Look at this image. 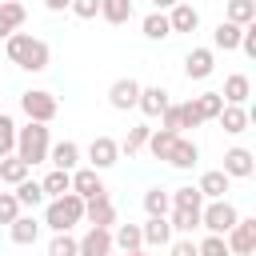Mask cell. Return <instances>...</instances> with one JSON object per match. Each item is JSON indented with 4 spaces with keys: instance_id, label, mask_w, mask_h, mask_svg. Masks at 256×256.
<instances>
[{
    "instance_id": "cell-1",
    "label": "cell",
    "mask_w": 256,
    "mask_h": 256,
    "mask_svg": "<svg viewBox=\"0 0 256 256\" xmlns=\"http://www.w3.org/2000/svg\"><path fill=\"white\" fill-rule=\"evenodd\" d=\"M4 52H8V60H12L16 68H24V72H44L48 60H52L48 44H44L40 36H32V32H12V36L4 40Z\"/></svg>"
},
{
    "instance_id": "cell-2",
    "label": "cell",
    "mask_w": 256,
    "mask_h": 256,
    "mask_svg": "<svg viewBox=\"0 0 256 256\" xmlns=\"http://www.w3.org/2000/svg\"><path fill=\"white\" fill-rule=\"evenodd\" d=\"M80 220H84V196L64 192V196L44 200V220H40L44 228H52V232H72Z\"/></svg>"
},
{
    "instance_id": "cell-3",
    "label": "cell",
    "mask_w": 256,
    "mask_h": 256,
    "mask_svg": "<svg viewBox=\"0 0 256 256\" xmlns=\"http://www.w3.org/2000/svg\"><path fill=\"white\" fill-rule=\"evenodd\" d=\"M48 148H52V132H48V124L28 120L24 128H16V156H20L28 168L44 164V160H48Z\"/></svg>"
},
{
    "instance_id": "cell-4",
    "label": "cell",
    "mask_w": 256,
    "mask_h": 256,
    "mask_svg": "<svg viewBox=\"0 0 256 256\" xmlns=\"http://www.w3.org/2000/svg\"><path fill=\"white\" fill-rule=\"evenodd\" d=\"M20 112L28 120H36V124H52L56 112H60V100L52 92H44V88H28V92H20Z\"/></svg>"
},
{
    "instance_id": "cell-5",
    "label": "cell",
    "mask_w": 256,
    "mask_h": 256,
    "mask_svg": "<svg viewBox=\"0 0 256 256\" xmlns=\"http://www.w3.org/2000/svg\"><path fill=\"white\" fill-rule=\"evenodd\" d=\"M240 220V212H236V204L228 200V196H220V200H208L204 208H200V228L204 232H216V236H224L232 224Z\"/></svg>"
},
{
    "instance_id": "cell-6",
    "label": "cell",
    "mask_w": 256,
    "mask_h": 256,
    "mask_svg": "<svg viewBox=\"0 0 256 256\" xmlns=\"http://www.w3.org/2000/svg\"><path fill=\"white\" fill-rule=\"evenodd\" d=\"M224 244L232 256H256V220L252 216H240L228 232H224Z\"/></svg>"
},
{
    "instance_id": "cell-7",
    "label": "cell",
    "mask_w": 256,
    "mask_h": 256,
    "mask_svg": "<svg viewBox=\"0 0 256 256\" xmlns=\"http://www.w3.org/2000/svg\"><path fill=\"white\" fill-rule=\"evenodd\" d=\"M116 160H120V144H116L112 136H96V140L88 144V168L104 172V168H112Z\"/></svg>"
},
{
    "instance_id": "cell-8",
    "label": "cell",
    "mask_w": 256,
    "mask_h": 256,
    "mask_svg": "<svg viewBox=\"0 0 256 256\" xmlns=\"http://www.w3.org/2000/svg\"><path fill=\"white\" fill-rule=\"evenodd\" d=\"M84 220H88V228H112L116 224V204L108 200V192L84 200Z\"/></svg>"
},
{
    "instance_id": "cell-9",
    "label": "cell",
    "mask_w": 256,
    "mask_h": 256,
    "mask_svg": "<svg viewBox=\"0 0 256 256\" xmlns=\"http://www.w3.org/2000/svg\"><path fill=\"white\" fill-rule=\"evenodd\" d=\"M40 228H44V224H40L32 212H20V216L8 224V240H12V244H20V248H32V244L40 240Z\"/></svg>"
},
{
    "instance_id": "cell-10",
    "label": "cell",
    "mask_w": 256,
    "mask_h": 256,
    "mask_svg": "<svg viewBox=\"0 0 256 256\" xmlns=\"http://www.w3.org/2000/svg\"><path fill=\"white\" fill-rule=\"evenodd\" d=\"M212 72H216V52L212 48H192L184 56V76L188 80H208Z\"/></svg>"
},
{
    "instance_id": "cell-11",
    "label": "cell",
    "mask_w": 256,
    "mask_h": 256,
    "mask_svg": "<svg viewBox=\"0 0 256 256\" xmlns=\"http://www.w3.org/2000/svg\"><path fill=\"white\" fill-rule=\"evenodd\" d=\"M136 100H140V84H136L132 76H120V80H112V88H108V104H112L116 112H128V108H136Z\"/></svg>"
},
{
    "instance_id": "cell-12",
    "label": "cell",
    "mask_w": 256,
    "mask_h": 256,
    "mask_svg": "<svg viewBox=\"0 0 256 256\" xmlns=\"http://www.w3.org/2000/svg\"><path fill=\"white\" fill-rule=\"evenodd\" d=\"M216 124H220L228 136H240V132H248L252 112H248L244 104H224V108H220V116H216Z\"/></svg>"
},
{
    "instance_id": "cell-13",
    "label": "cell",
    "mask_w": 256,
    "mask_h": 256,
    "mask_svg": "<svg viewBox=\"0 0 256 256\" xmlns=\"http://www.w3.org/2000/svg\"><path fill=\"white\" fill-rule=\"evenodd\" d=\"M72 192L84 196V200H92V196H104L108 188H104V180H100L96 168H72Z\"/></svg>"
},
{
    "instance_id": "cell-14",
    "label": "cell",
    "mask_w": 256,
    "mask_h": 256,
    "mask_svg": "<svg viewBox=\"0 0 256 256\" xmlns=\"http://www.w3.org/2000/svg\"><path fill=\"white\" fill-rule=\"evenodd\" d=\"M140 236H144V248H168V240H172L168 216H148V220L140 224Z\"/></svg>"
},
{
    "instance_id": "cell-15",
    "label": "cell",
    "mask_w": 256,
    "mask_h": 256,
    "mask_svg": "<svg viewBox=\"0 0 256 256\" xmlns=\"http://www.w3.org/2000/svg\"><path fill=\"white\" fill-rule=\"evenodd\" d=\"M28 20V8L20 0H0V40H8L12 32H20Z\"/></svg>"
},
{
    "instance_id": "cell-16",
    "label": "cell",
    "mask_w": 256,
    "mask_h": 256,
    "mask_svg": "<svg viewBox=\"0 0 256 256\" xmlns=\"http://www.w3.org/2000/svg\"><path fill=\"white\" fill-rule=\"evenodd\" d=\"M252 168H256V160H252V152L248 148H228L224 152V176H232V180H244V176H252Z\"/></svg>"
},
{
    "instance_id": "cell-17",
    "label": "cell",
    "mask_w": 256,
    "mask_h": 256,
    "mask_svg": "<svg viewBox=\"0 0 256 256\" xmlns=\"http://www.w3.org/2000/svg\"><path fill=\"white\" fill-rule=\"evenodd\" d=\"M112 248V228H88L80 236V256H108Z\"/></svg>"
},
{
    "instance_id": "cell-18",
    "label": "cell",
    "mask_w": 256,
    "mask_h": 256,
    "mask_svg": "<svg viewBox=\"0 0 256 256\" xmlns=\"http://www.w3.org/2000/svg\"><path fill=\"white\" fill-rule=\"evenodd\" d=\"M168 28H172V32H196V28H200V12H196L188 0H180V4L168 8Z\"/></svg>"
},
{
    "instance_id": "cell-19",
    "label": "cell",
    "mask_w": 256,
    "mask_h": 256,
    "mask_svg": "<svg viewBox=\"0 0 256 256\" xmlns=\"http://www.w3.org/2000/svg\"><path fill=\"white\" fill-rule=\"evenodd\" d=\"M196 160H200V144L176 136V144H172V152H168V164L180 168V172H188V168H196Z\"/></svg>"
},
{
    "instance_id": "cell-20",
    "label": "cell",
    "mask_w": 256,
    "mask_h": 256,
    "mask_svg": "<svg viewBox=\"0 0 256 256\" xmlns=\"http://www.w3.org/2000/svg\"><path fill=\"white\" fill-rule=\"evenodd\" d=\"M48 164L72 172V168L80 164V144H76V140H60V144H52V148H48Z\"/></svg>"
},
{
    "instance_id": "cell-21",
    "label": "cell",
    "mask_w": 256,
    "mask_h": 256,
    "mask_svg": "<svg viewBox=\"0 0 256 256\" xmlns=\"http://www.w3.org/2000/svg\"><path fill=\"white\" fill-rule=\"evenodd\" d=\"M168 104H172V100H168V88H160V84H152V88H140V100H136V108H140L144 116H160Z\"/></svg>"
},
{
    "instance_id": "cell-22",
    "label": "cell",
    "mask_w": 256,
    "mask_h": 256,
    "mask_svg": "<svg viewBox=\"0 0 256 256\" xmlns=\"http://www.w3.org/2000/svg\"><path fill=\"white\" fill-rule=\"evenodd\" d=\"M224 104H248V96H252V80L244 76V72H232L228 80H224Z\"/></svg>"
},
{
    "instance_id": "cell-23",
    "label": "cell",
    "mask_w": 256,
    "mask_h": 256,
    "mask_svg": "<svg viewBox=\"0 0 256 256\" xmlns=\"http://www.w3.org/2000/svg\"><path fill=\"white\" fill-rule=\"evenodd\" d=\"M228 184H232V176H224L220 168H208V172L200 176V184H196V188H200V196H204V200H220V196L228 192Z\"/></svg>"
},
{
    "instance_id": "cell-24",
    "label": "cell",
    "mask_w": 256,
    "mask_h": 256,
    "mask_svg": "<svg viewBox=\"0 0 256 256\" xmlns=\"http://www.w3.org/2000/svg\"><path fill=\"white\" fill-rule=\"evenodd\" d=\"M176 136H180V132H172V128H152V132H148V144H144V148H148V152H152L156 160H168V152H172Z\"/></svg>"
},
{
    "instance_id": "cell-25",
    "label": "cell",
    "mask_w": 256,
    "mask_h": 256,
    "mask_svg": "<svg viewBox=\"0 0 256 256\" xmlns=\"http://www.w3.org/2000/svg\"><path fill=\"white\" fill-rule=\"evenodd\" d=\"M168 200H172V208H180V212H200V208H204V196H200L196 184H184V188L168 192Z\"/></svg>"
},
{
    "instance_id": "cell-26",
    "label": "cell",
    "mask_w": 256,
    "mask_h": 256,
    "mask_svg": "<svg viewBox=\"0 0 256 256\" xmlns=\"http://www.w3.org/2000/svg\"><path fill=\"white\" fill-rule=\"evenodd\" d=\"M112 248H116V252H132V248H144L140 224H116V232H112Z\"/></svg>"
},
{
    "instance_id": "cell-27",
    "label": "cell",
    "mask_w": 256,
    "mask_h": 256,
    "mask_svg": "<svg viewBox=\"0 0 256 256\" xmlns=\"http://www.w3.org/2000/svg\"><path fill=\"white\" fill-rule=\"evenodd\" d=\"M240 24H232V20H220L216 24V32H212V48H224V52H232V48H240Z\"/></svg>"
},
{
    "instance_id": "cell-28",
    "label": "cell",
    "mask_w": 256,
    "mask_h": 256,
    "mask_svg": "<svg viewBox=\"0 0 256 256\" xmlns=\"http://www.w3.org/2000/svg\"><path fill=\"white\" fill-rule=\"evenodd\" d=\"M12 196L20 200V208H40L48 196H44V188H40V180H20L16 188H12Z\"/></svg>"
},
{
    "instance_id": "cell-29",
    "label": "cell",
    "mask_w": 256,
    "mask_h": 256,
    "mask_svg": "<svg viewBox=\"0 0 256 256\" xmlns=\"http://www.w3.org/2000/svg\"><path fill=\"white\" fill-rule=\"evenodd\" d=\"M28 172H32V168H28V164H24L16 152L0 160V184H12V188H16L20 180H28Z\"/></svg>"
},
{
    "instance_id": "cell-30",
    "label": "cell",
    "mask_w": 256,
    "mask_h": 256,
    "mask_svg": "<svg viewBox=\"0 0 256 256\" xmlns=\"http://www.w3.org/2000/svg\"><path fill=\"white\" fill-rule=\"evenodd\" d=\"M140 28H144L148 40H168V36H172V28H168V12H156V8L140 20Z\"/></svg>"
},
{
    "instance_id": "cell-31",
    "label": "cell",
    "mask_w": 256,
    "mask_h": 256,
    "mask_svg": "<svg viewBox=\"0 0 256 256\" xmlns=\"http://www.w3.org/2000/svg\"><path fill=\"white\" fill-rule=\"evenodd\" d=\"M40 188H44V196H48V200H52V196H64V192H72V172L52 168V172L40 180Z\"/></svg>"
},
{
    "instance_id": "cell-32",
    "label": "cell",
    "mask_w": 256,
    "mask_h": 256,
    "mask_svg": "<svg viewBox=\"0 0 256 256\" xmlns=\"http://www.w3.org/2000/svg\"><path fill=\"white\" fill-rule=\"evenodd\" d=\"M224 20H232V24H252L256 20V0H228V8H224Z\"/></svg>"
},
{
    "instance_id": "cell-33",
    "label": "cell",
    "mask_w": 256,
    "mask_h": 256,
    "mask_svg": "<svg viewBox=\"0 0 256 256\" xmlns=\"http://www.w3.org/2000/svg\"><path fill=\"white\" fill-rule=\"evenodd\" d=\"M100 16L108 24H128L132 20V0H100Z\"/></svg>"
},
{
    "instance_id": "cell-34",
    "label": "cell",
    "mask_w": 256,
    "mask_h": 256,
    "mask_svg": "<svg viewBox=\"0 0 256 256\" xmlns=\"http://www.w3.org/2000/svg\"><path fill=\"white\" fill-rule=\"evenodd\" d=\"M48 256H80V240H76L72 232H52Z\"/></svg>"
},
{
    "instance_id": "cell-35",
    "label": "cell",
    "mask_w": 256,
    "mask_h": 256,
    "mask_svg": "<svg viewBox=\"0 0 256 256\" xmlns=\"http://www.w3.org/2000/svg\"><path fill=\"white\" fill-rule=\"evenodd\" d=\"M192 100H196L200 120H216L220 108H224V96H220V92H200V96H192Z\"/></svg>"
},
{
    "instance_id": "cell-36",
    "label": "cell",
    "mask_w": 256,
    "mask_h": 256,
    "mask_svg": "<svg viewBox=\"0 0 256 256\" xmlns=\"http://www.w3.org/2000/svg\"><path fill=\"white\" fill-rule=\"evenodd\" d=\"M168 208H172V200H168V192H164L160 184L144 192V212H148V216H168Z\"/></svg>"
},
{
    "instance_id": "cell-37",
    "label": "cell",
    "mask_w": 256,
    "mask_h": 256,
    "mask_svg": "<svg viewBox=\"0 0 256 256\" xmlns=\"http://www.w3.org/2000/svg\"><path fill=\"white\" fill-rule=\"evenodd\" d=\"M148 132H152L148 124H132V128H128V136L120 140V152H128V156H136V152H140V148L148 144Z\"/></svg>"
},
{
    "instance_id": "cell-38",
    "label": "cell",
    "mask_w": 256,
    "mask_h": 256,
    "mask_svg": "<svg viewBox=\"0 0 256 256\" xmlns=\"http://www.w3.org/2000/svg\"><path fill=\"white\" fill-rule=\"evenodd\" d=\"M16 152V120L0 112V160Z\"/></svg>"
},
{
    "instance_id": "cell-39",
    "label": "cell",
    "mask_w": 256,
    "mask_h": 256,
    "mask_svg": "<svg viewBox=\"0 0 256 256\" xmlns=\"http://www.w3.org/2000/svg\"><path fill=\"white\" fill-rule=\"evenodd\" d=\"M176 112H180V132L184 128H200L204 120H200V112H196V100H180L176 104Z\"/></svg>"
},
{
    "instance_id": "cell-40",
    "label": "cell",
    "mask_w": 256,
    "mask_h": 256,
    "mask_svg": "<svg viewBox=\"0 0 256 256\" xmlns=\"http://www.w3.org/2000/svg\"><path fill=\"white\" fill-rule=\"evenodd\" d=\"M228 252V244H224V236H216V232H208L200 244H196V256H224Z\"/></svg>"
},
{
    "instance_id": "cell-41",
    "label": "cell",
    "mask_w": 256,
    "mask_h": 256,
    "mask_svg": "<svg viewBox=\"0 0 256 256\" xmlns=\"http://www.w3.org/2000/svg\"><path fill=\"white\" fill-rule=\"evenodd\" d=\"M20 212H24V208H20V200H16L12 192H0V224H12Z\"/></svg>"
},
{
    "instance_id": "cell-42",
    "label": "cell",
    "mask_w": 256,
    "mask_h": 256,
    "mask_svg": "<svg viewBox=\"0 0 256 256\" xmlns=\"http://www.w3.org/2000/svg\"><path fill=\"white\" fill-rule=\"evenodd\" d=\"M68 12L80 16V20H92V16H100V0H72Z\"/></svg>"
},
{
    "instance_id": "cell-43",
    "label": "cell",
    "mask_w": 256,
    "mask_h": 256,
    "mask_svg": "<svg viewBox=\"0 0 256 256\" xmlns=\"http://www.w3.org/2000/svg\"><path fill=\"white\" fill-rule=\"evenodd\" d=\"M168 256H196V240L192 236H172L168 240Z\"/></svg>"
},
{
    "instance_id": "cell-44",
    "label": "cell",
    "mask_w": 256,
    "mask_h": 256,
    "mask_svg": "<svg viewBox=\"0 0 256 256\" xmlns=\"http://www.w3.org/2000/svg\"><path fill=\"white\" fill-rule=\"evenodd\" d=\"M240 52L256 60V20H252V24H244V32H240Z\"/></svg>"
},
{
    "instance_id": "cell-45",
    "label": "cell",
    "mask_w": 256,
    "mask_h": 256,
    "mask_svg": "<svg viewBox=\"0 0 256 256\" xmlns=\"http://www.w3.org/2000/svg\"><path fill=\"white\" fill-rule=\"evenodd\" d=\"M68 4H72V0H44V8H48V12H64Z\"/></svg>"
},
{
    "instance_id": "cell-46",
    "label": "cell",
    "mask_w": 256,
    "mask_h": 256,
    "mask_svg": "<svg viewBox=\"0 0 256 256\" xmlns=\"http://www.w3.org/2000/svg\"><path fill=\"white\" fill-rule=\"evenodd\" d=\"M172 4H180V0H152V8H156V12H168Z\"/></svg>"
},
{
    "instance_id": "cell-47",
    "label": "cell",
    "mask_w": 256,
    "mask_h": 256,
    "mask_svg": "<svg viewBox=\"0 0 256 256\" xmlns=\"http://www.w3.org/2000/svg\"><path fill=\"white\" fill-rule=\"evenodd\" d=\"M124 256H148V252H144V248H132V252H124Z\"/></svg>"
},
{
    "instance_id": "cell-48",
    "label": "cell",
    "mask_w": 256,
    "mask_h": 256,
    "mask_svg": "<svg viewBox=\"0 0 256 256\" xmlns=\"http://www.w3.org/2000/svg\"><path fill=\"white\" fill-rule=\"evenodd\" d=\"M108 256H124V252H108Z\"/></svg>"
},
{
    "instance_id": "cell-49",
    "label": "cell",
    "mask_w": 256,
    "mask_h": 256,
    "mask_svg": "<svg viewBox=\"0 0 256 256\" xmlns=\"http://www.w3.org/2000/svg\"><path fill=\"white\" fill-rule=\"evenodd\" d=\"M224 256H232V252H224Z\"/></svg>"
}]
</instances>
